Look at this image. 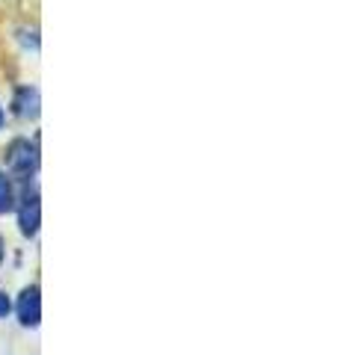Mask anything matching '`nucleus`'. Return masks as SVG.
<instances>
[{
	"label": "nucleus",
	"mask_w": 337,
	"mask_h": 355,
	"mask_svg": "<svg viewBox=\"0 0 337 355\" xmlns=\"http://www.w3.org/2000/svg\"><path fill=\"white\" fill-rule=\"evenodd\" d=\"M6 166L18 175H33L39 169V148L30 146V139H15L6 148Z\"/></svg>",
	"instance_id": "nucleus-1"
},
{
	"label": "nucleus",
	"mask_w": 337,
	"mask_h": 355,
	"mask_svg": "<svg viewBox=\"0 0 337 355\" xmlns=\"http://www.w3.org/2000/svg\"><path fill=\"white\" fill-rule=\"evenodd\" d=\"M18 320L24 326H39V320H42V293H39L36 284L27 287V291L21 293V299H18Z\"/></svg>",
	"instance_id": "nucleus-2"
},
{
	"label": "nucleus",
	"mask_w": 337,
	"mask_h": 355,
	"mask_svg": "<svg viewBox=\"0 0 337 355\" xmlns=\"http://www.w3.org/2000/svg\"><path fill=\"white\" fill-rule=\"evenodd\" d=\"M15 113L21 119H36L39 116V92L36 89H18V95H15Z\"/></svg>",
	"instance_id": "nucleus-3"
},
{
	"label": "nucleus",
	"mask_w": 337,
	"mask_h": 355,
	"mask_svg": "<svg viewBox=\"0 0 337 355\" xmlns=\"http://www.w3.org/2000/svg\"><path fill=\"white\" fill-rule=\"evenodd\" d=\"M39 216H42V207H39V198L33 196V198H27V205L21 207V231L24 234H36L39 231Z\"/></svg>",
	"instance_id": "nucleus-4"
},
{
	"label": "nucleus",
	"mask_w": 337,
	"mask_h": 355,
	"mask_svg": "<svg viewBox=\"0 0 337 355\" xmlns=\"http://www.w3.org/2000/svg\"><path fill=\"white\" fill-rule=\"evenodd\" d=\"M15 207V193H12V184H9V178L0 172V214H6V210Z\"/></svg>",
	"instance_id": "nucleus-5"
},
{
	"label": "nucleus",
	"mask_w": 337,
	"mask_h": 355,
	"mask_svg": "<svg viewBox=\"0 0 337 355\" xmlns=\"http://www.w3.org/2000/svg\"><path fill=\"white\" fill-rule=\"evenodd\" d=\"M9 308H12V305H9V296H6V293H0V317H6V314H9Z\"/></svg>",
	"instance_id": "nucleus-6"
},
{
	"label": "nucleus",
	"mask_w": 337,
	"mask_h": 355,
	"mask_svg": "<svg viewBox=\"0 0 337 355\" xmlns=\"http://www.w3.org/2000/svg\"><path fill=\"white\" fill-rule=\"evenodd\" d=\"M0 128H3V110H0Z\"/></svg>",
	"instance_id": "nucleus-7"
},
{
	"label": "nucleus",
	"mask_w": 337,
	"mask_h": 355,
	"mask_svg": "<svg viewBox=\"0 0 337 355\" xmlns=\"http://www.w3.org/2000/svg\"><path fill=\"white\" fill-rule=\"evenodd\" d=\"M0 261H3V243H0Z\"/></svg>",
	"instance_id": "nucleus-8"
}]
</instances>
